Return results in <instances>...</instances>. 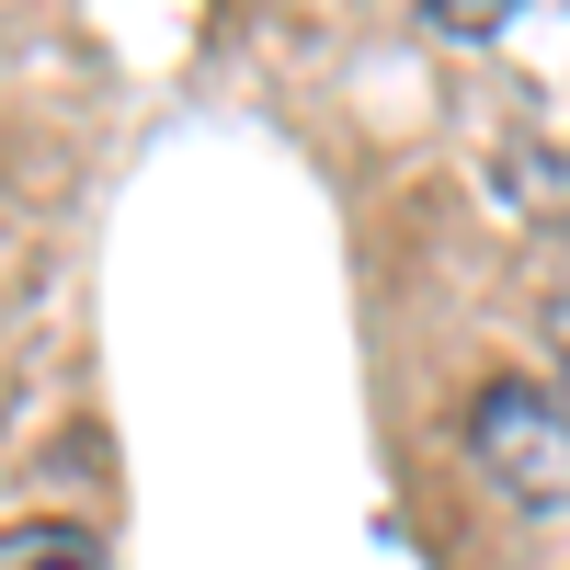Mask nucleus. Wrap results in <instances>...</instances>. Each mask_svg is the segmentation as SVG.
Returning <instances> with one entry per match:
<instances>
[{
	"instance_id": "1",
	"label": "nucleus",
	"mask_w": 570,
	"mask_h": 570,
	"mask_svg": "<svg viewBox=\"0 0 570 570\" xmlns=\"http://www.w3.org/2000/svg\"><path fill=\"white\" fill-rule=\"evenodd\" d=\"M468 445H480V468L525 513H570V411L537 376H491L480 411H468Z\"/></svg>"
},
{
	"instance_id": "2",
	"label": "nucleus",
	"mask_w": 570,
	"mask_h": 570,
	"mask_svg": "<svg viewBox=\"0 0 570 570\" xmlns=\"http://www.w3.org/2000/svg\"><path fill=\"white\" fill-rule=\"evenodd\" d=\"M0 570H104L80 525H35V537H0Z\"/></svg>"
}]
</instances>
